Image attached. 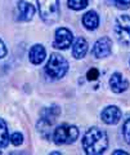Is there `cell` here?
<instances>
[{"label":"cell","mask_w":130,"mask_h":155,"mask_svg":"<svg viewBox=\"0 0 130 155\" xmlns=\"http://www.w3.org/2000/svg\"><path fill=\"white\" fill-rule=\"evenodd\" d=\"M84 151L88 155L103 154L108 147V137L103 129L98 127H91L86 130L83 138Z\"/></svg>","instance_id":"6da1fadb"},{"label":"cell","mask_w":130,"mask_h":155,"mask_svg":"<svg viewBox=\"0 0 130 155\" xmlns=\"http://www.w3.org/2000/svg\"><path fill=\"white\" fill-rule=\"evenodd\" d=\"M68 71V62L58 53H52L50 58L45 66V74L54 80H58L66 75Z\"/></svg>","instance_id":"7a4b0ae2"},{"label":"cell","mask_w":130,"mask_h":155,"mask_svg":"<svg viewBox=\"0 0 130 155\" xmlns=\"http://www.w3.org/2000/svg\"><path fill=\"white\" fill-rule=\"evenodd\" d=\"M41 19L46 25H54L59 19V0H36Z\"/></svg>","instance_id":"3957f363"},{"label":"cell","mask_w":130,"mask_h":155,"mask_svg":"<svg viewBox=\"0 0 130 155\" xmlns=\"http://www.w3.org/2000/svg\"><path fill=\"white\" fill-rule=\"evenodd\" d=\"M79 137V129L71 124L58 125L53 132V141L55 145H70L74 143Z\"/></svg>","instance_id":"277c9868"},{"label":"cell","mask_w":130,"mask_h":155,"mask_svg":"<svg viewBox=\"0 0 130 155\" xmlns=\"http://www.w3.org/2000/svg\"><path fill=\"white\" fill-rule=\"evenodd\" d=\"M113 32L117 41L125 47L130 45V16L122 14L116 18L113 27Z\"/></svg>","instance_id":"5b68a950"},{"label":"cell","mask_w":130,"mask_h":155,"mask_svg":"<svg viewBox=\"0 0 130 155\" xmlns=\"http://www.w3.org/2000/svg\"><path fill=\"white\" fill-rule=\"evenodd\" d=\"M61 114V109L57 105H53L50 107H45L41 111V118L39 122V130H46L49 127H52L54 122L58 118V115Z\"/></svg>","instance_id":"8992f818"},{"label":"cell","mask_w":130,"mask_h":155,"mask_svg":"<svg viewBox=\"0 0 130 155\" xmlns=\"http://www.w3.org/2000/svg\"><path fill=\"white\" fill-rule=\"evenodd\" d=\"M72 41H74V35H72V32L68 28L66 27L57 28L53 47L57 48V49H67L68 47H71Z\"/></svg>","instance_id":"52a82bcc"},{"label":"cell","mask_w":130,"mask_h":155,"mask_svg":"<svg viewBox=\"0 0 130 155\" xmlns=\"http://www.w3.org/2000/svg\"><path fill=\"white\" fill-rule=\"evenodd\" d=\"M112 52V41L107 36H103L95 41V44L91 49V53L95 58H104L108 57Z\"/></svg>","instance_id":"ba28073f"},{"label":"cell","mask_w":130,"mask_h":155,"mask_svg":"<svg viewBox=\"0 0 130 155\" xmlns=\"http://www.w3.org/2000/svg\"><path fill=\"white\" fill-rule=\"evenodd\" d=\"M121 110H120L117 106H107V107H104L102 110V114H100V118L102 120L108 124V125H115L120 122V119H121Z\"/></svg>","instance_id":"9c48e42d"},{"label":"cell","mask_w":130,"mask_h":155,"mask_svg":"<svg viewBox=\"0 0 130 155\" xmlns=\"http://www.w3.org/2000/svg\"><path fill=\"white\" fill-rule=\"evenodd\" d=\"M17 16L20 21H31L33 14H35V8H33L32 4L25 2V0H20L17 3Z\"/></svg>","instance_id":"30bf717a"},{"label":"cell","mask_w":130,"mask_h":155,"mask_svg":"<svg viewBox=\"0 0 130 155\" xmlns=\"http://www.w3.org/2000/svg\"><path fill=\"white\" fill-rule=\"evenodd\" d=\"M109 87L115 93H122L129 88V81L122 76V74L115 72L109 79Z\"/></svg>","instance_id":"8fae6325"},{"label":"cell","mask_w":130,"mask_h":155,"mask_svg":"<svg viewBox=\"0 0 130 155\" xmlns=\"http://www.w3.org/2000/svg\"><path fill=\"white\" fill-rule=\"evenodd\" d=\"M45 56H46L45 48L41 44L32 45L30 52H28V60H30V62L33 65H40L41 62L45 60Z\"/></svg>","instance_id":"7c38bea8"},{"label":"cell","mask_w":130,"mask_h":155,"mask_svg":"<svg viewBox=\"0 0 130 155\" xmlns=\"http://www.w3.org/2000/svg\"><path fill=\"white\" fill-rule=\"evenodd\" d=\"M83 25L85 26L86 30H89V31L97 30L99 26V17H98L97 12H94V11L86 12L83 16Z\"/></svg>","instance_id":"4fadbf2b"},{"label":"cell","mask_w":130,"mask_h":155,"mask_svg":"<svg viewBox=\"0 0 130 155\" xmlns=\"http://www.w3.org/2000/svg\"><path fill=\"white\" fill-rule=\"evenodd\" d=\"M88 41L85 40L84 38H79L76 39L74 47H72V54L76 60H80V58H84L86 52H88Z\"/></svg>","instance_id":"5bb4252c"},{"label":"cell","mask_w":130,"mask_h":155,"mask_svg":"<svg viewBox=\"0 0 130 155\" xmlns=\"http://www.w3.org/2000/svg\"><path fill=\"white\" fill-rule=\"evenodd\" d=\"M9 143V134L7 123L0 118V147H7Z\"/></svg>","instance_id":"9a60e30c"},{"label":"cell","mask_w":130,"mask_h":155,"mask_svg":"<svg viewBox=\"0 0 130 155\" xmlns=\"http://www.w3.org/2000/svg\"><path fill=\"white\" fill-rule=\"evenodd\" d=\"M67 5H68L70 9H74V11H81V9L86 8L88 0H67Z\"/></svg>","instance_id":"2e32d148"},{"label":"cell","mask_w":130,"mask_h":155,"mask_svg":"<svg viewBox=\"0 0 130 155\" xmlns=\"http://www.w3.org/2000/svg\"><path fill=\"white\" fill-rule=\"evenodd\" d=\"M122 136L126 143L130 146V118L125 120V123L122 125Z\"/></svg>","instance_id":"e0dca14e"},{"label":"cell","mask_w":130,"mask_h":155,"mask_svg":"<svg viewBox=\"0 0 130 155\" xmlns=\"http://www.w3.org/2000/svg\"><path fill=\"white\" fill-rule=\"evenodd\" d=\"M11 142L14 145V146H20V145H22V142H23V136H22V133L14 132L11 136Z\"/></svg>","instance_id":"ac0fdd59"},{"label":"cell","mask_w":130,"mask_h":155,"mask_svg":"<svg viewBox=\"0 0 130 155\" xmlns=\"http://www.w3.org/2000/svg\"><path fill=\"white\" fill-rule=\"evenodd\" d=\"M115 5L119 9L126 11V9L130 8V0H115Z\"/></svg>","instance_id":"d6986e66"},{"label":"cell","mask_w":130,"mask_h":155,"mask_svg":"<svg viewBox=\"0 0 130 155\" xmlns=\"http://www.w3.org/2000/svg\"><path fill=\"white\" fill-rule=\"evenodd\" d=\"M98 76H99V71L97 69H90L88 71V74H86V78H88V80H97L98 79Z\"/></svg>","instance_id":"ffe728a7"},{"label":"cell","mask_w":130,"mask_h":155,"mask_svg":"<svg viewBox=\"0 0 130 155\" xmlns=\"http://www.w3.org/2000/svg\"><path fill=\"white\" fill-rule=\"evenodd\" d=\"M5 56H7V48H5V44L3 43V40L0 39V60Z\"/></svg>","instance_id":"44dd1931"},{"label":"cell","mask_w":130,"mask_h":155,"mask_svg":"<svg viewBox=\"0 0 130 155\" xmlns=\"http://www.w3.org/2000/svg\"><path fill=\"white\" fill-rule=\"evenodd\" d=\"M112 154H113V155H119V154H122V155H128V153H126V151H121V150H116V151H113Z\"/></svg>","instance_id":"7402d4cb"},{"label":"cell","mask_w":130,"mask_h":155,"mask_svg":"<svg viewBox=\"0 0 130 155\" xmlns=\"http://www.w3.org/2000/svg\"><path fill=\"white\" fill-rule=\"evenodd\" d=\"M0 154H2V151H0Z\"/></svg>","instance_id":"603a6c76"},{"label":"cell","mask_w":130,"mask_h":155,"mask_svg":"<svg viewBox=\"0 0 130 155\" xmlns=\"http://www.w3.org/2000/svg\"><path fill=\"white\" fill-rule=\"evenodd\" d=\"M129 64H130V61H129Z\"/></svg>","instance_id":"cb8c5ba5"}]
</instances>
